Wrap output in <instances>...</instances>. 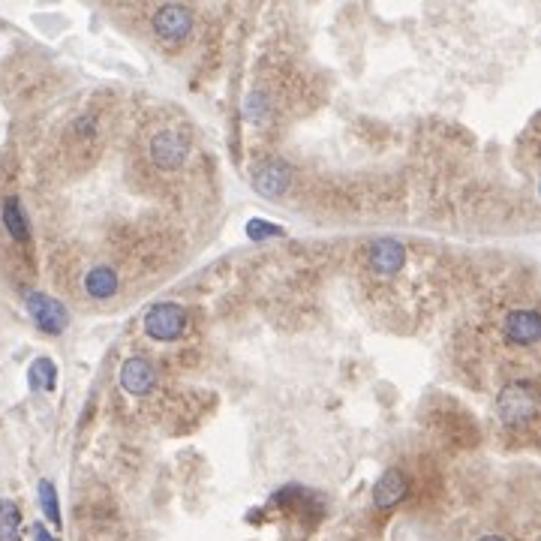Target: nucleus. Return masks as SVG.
Masks as SVG:
<instances>
[{"label": "nucleus", "instance_id": "20e7f679", "mask_svg": "<svg viewBox=\"0 0 541 541\" xmlns=\"http://www.w3.org/2000/svg\"><path fill=\"white\" fill-rule=\"evenodd\" d=\"M153 31L166 45H178L190 36L192 31V13L187 6H178V4H169L157 9V15H153Z\"/></svg>", "mask_w": 541, "mask_h": 541}, {"label": "nucleus", "instance_id": "423d86ee", "mask_svg": "<svg viewBox=\"0 0 541 541\" xmlns=\"http://www.w3.org/2000/svg\"><path fill=\"white\" fill-rule=\"evenodd\" d=\"M121 389L130 394V398H144V394H151L157 389V370H153V364L148 359H127L121 364Z\"/></svg>", "mask_w": 541, "mask_h": 541}, {"label": "nucleus", "instance_id": "4468645a", "mask_svg": "<svg viewBox=\"0 0 541 541\" xmlns=\"http://www.w3.org/2000/svg\"><path fill=\"white\" fill-rule=\"evenodd\" d=\"M0 541H22V511L13 499H0Z\"/></svg>", "mask_w": 541, "mask_h": 541}, {"label": "nucleus", "instance_id": "f8f14e48", "mask_svg": "<svg viewBox=\"0 0 541 541\" xmlns=\"http://www.w3.org/2000/svg\"><path fill=\"white\" fill-rule=\"evenodd\" d=\"M4 226L9 231V238L18 241V244H27V241H31V226H27L22 199H18V196H9L4 202Z\"/></svg>", "mask_w": 541, "mask_h": 541}, {"label": "nucleus", "instance_id": "6ab92c4d", "mask_svg": "<svg viewBox=\"0 0 541 541\" xmlns=\"http://www.w3.org/2000/svg\"><path fill=\"white\" fill-rule=\"evenodd\" d=\"M478 541H506V538H502V536H481Z\"/></svg>", "mask_w": 541, "mask_h": 541}, {"label": "nucleus", "instance_id": "1a4fd4ad", "mask_svg": "<svg viewBox=\"0 0 541 541\" xmlns=\"http://www.w3.org/2000/svg\"><path fill=\"white\" fill-rule=\"evenodd\" d=\"M151 157L160 169H178L183 157H187V142L175 130H162L151 142Z\"/></svg>", "mask_w": 541, "mask_h": 541}, {"label": "nucleus", "instance_id": "dca6fc26", "mask_svg": "<svg viewBox=\"0 0 541 541\" xmlns=\"http://www.w3.org/2000/svg\"><path fill=\"white\" fill-rule=\"evenodd\" d=\"M244 231H247V238L253 241V244H265V241H270V238H283V226L268 223V220H262V217L247 220Z\"/></svg>", "mask_w": 541, "mask_h": 541}, {"label": "nucleus", "instance_id": "0eeeda50", "mask_svg": "<svg viewBox=\"0 0 541 541\" xmlns=\"http://www.w3.org/2000/svg\"><path fill=\"white\" fill-rule=\"evenodd\" d=\"M367 259H370V268L376 274L391 277L406 265V247L394 238H379V241H373L370 250H367Z\"/></svg>", "mask_w": 541, "mask_h": 541}, {"label": "nucleus", "instance_id": "9d476101", "mask_svg": "<svg viewBox=\"0 0 541 541\" xmlns=\"http://www.w3.org/2000/svg\"><path fill=\"white\" fill-rule=\"evenodd\" d=\"M502 331L511 343L517 346H533L541 334V322H538V313L536 310H511L506 316V322H502Z\"/></svg>", "mask_w": 541, "mask_h": 541}, {"label": "nucleus", "instance_id": "f3484780", "mask_svg": "<svg viewBox=\"0 0 541 541\" xmlns=\"http://www.w3.org/2000/svg\"><path fill=\"white\" fill-rule=\"evenodd\" d=\"M244 114L253 123H265L268 121V100L262 93H250L247 103H244Z\"/></svg>", "mask_w": 541, "mask_h": 541}, {"label": "nucleus", "instance_id": "9b49d317", "mask_svg": "<svg viewBox=\"0 0 541 541\" xmlns=\"http://www.w3.org/2000/svg\"><path fill=\"white\" fill-rule=\"evenodd\" d=\"M84 292L96 301H103V298H112L118 292V270L109 268V265H96L91 268L88 274H84Z\"/></svg>", "mask_w": 541, "mask_h": 541}, {"label": "nucleus", "instance_id": "f257e3e1", "mask_svg": "<svg viewBox=\"0 0 541 541\" xmlns=\"http://www.w3.org/2000/svg\"><path fill=\"white\" fill-rule=\"evenodd\" d=\"M499 418L508 428H520V424L533 421L538 412V394L529 382H508L497 398Z\"/></svg>", "mask_w": 541, "mask_h": 541}, {"label": "nucleus", "instance_id": "39448f33", "mask_svg": "<svg viewBox=\"0 0 541 541\" xmlns=\"http://www.w3.org/2000/svg\"><path fill=\"white\" fill-rule=\"evenodd\" d=\"M250 181H253V190L259 196L277 199V196H283L289 190V183H292V169H289L283 160H262L253 166Z\"/></svg>", "mask_w": 541, "mask_h": 541}, {"label": "nucleus", "instance_id": "f03ea898", "mask_svg": "<svg viewBox=\"0 0 541 541\" xmlns=\"http://www.w3.org/2000/svg\"><path fill=\"white\" fill-rule=\"evenodd\" d=\"M142 328L151 340L172 343V340H178V337L183 334V328H187V313H183V307L175 304V301H160L144 313Z\"/></svg>", "mask_w": 541, "mask_h": 541}, {"label": "nucleus", "instance_id": "2eb2a0df", "mask_svg": "<svg viewBox=\"0 0 541 541\" xmlns=\"http://www.w3.org/2000/svg\"><path fill=\"white\" fill-rule=\"evenodd\" d=\"M36 494H40V506H43V515L48 517V524L61 529V502H57V490L48 478L40 481V487H36Z\"/></svg>", "mask_w": 541, "mask_h": 541}, {"label": "nucleus", "instance_id": "6e6552de", "mask_svg": "<svg viewBox=\"0 0 541 541\" xmlns=\"http://www.w3.org/2000/svg\"><path fill=\"white\" fill-rule=\"evenodd\" d=\"M406 494H409V481H406L403 472L400 469H385L379 476V481L373 485V506L389 511V508L398 506V502H403Z\"/></svg>", "mask_w": 541, "mask_h": 541}, {"label": "nucleus", "instance_id": "7ed1b4c3", "mask_svg": "<svg viewBox=\"0 0 541 541\" xmlns=\"http://www.w3.org/2000/svg\"><path fill=\"white\" fill-rule=\"evenodd\" d=\"M25 307H27V313H31L34 325L45 334H64L66 325H70V310H66L57 298L45 295V292H27Z\"/></svg>", "mask_w": 541, "mask_h": 541}, {"label": "nucleus", "instance_id": "a211bd4d", "mask_svg": "<svg viewBox=\"0 0 541 541\" xmlns=\"http://www.w3.org/2000/svg\"><path fill=\"white\" fill-rule=\"evenodd\" d=\"M34 541H57V538H54L52 533H48V529H45L43 524H36V526H34Z\"/></svg>", "mask_w": 541, "mask_h": 541}, {"label": "nucleus", "instance_id": "ddd939ff", "mask_svg": "<svg viewBox=\"0 0 541 541\" xmlns=\"http://www.w3.org/2000/svg\"><path fill=\"white\" fill-rule=\"evenodd\" d=\"M27 385H31L34 391H54L57 385V367L52 359H34V364L27 367Z\"/></svg>", "mask_w": 541, "mask_h": 541}]
</instances>
